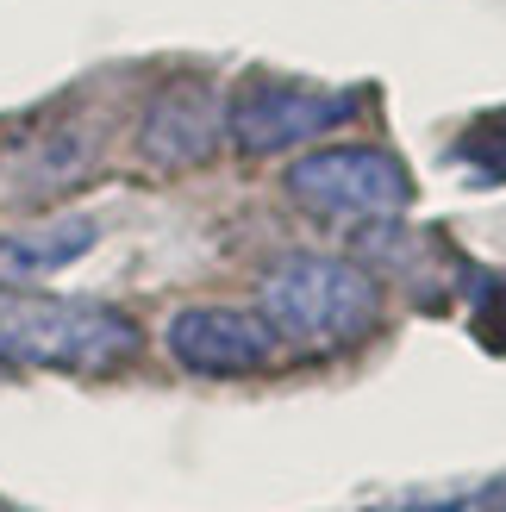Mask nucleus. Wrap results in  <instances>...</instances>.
I'll use <instances>...</instances> for the list:
<instances>
[{"label":"nucleus","instance_id":"f257e3e1","mask_svg":"<svg viewBox=\"0 0 506 512\" xmlns=\"http://www.w3.org/2000/svg\"><path fill=\"white\" fill-rule=\"evenodd\" d=\"M138 356V325L107 300L0 288V369L113 375Z\"/></svg>","mask_w":506,"mask_h":512},{"label":"nucleus","instance_id":"f03ea898","mask_svg":"<svg viewBox=\"0 0 506 512\" xmlns=\"http://www.w3.org/2000/svg\"><path fill=\"white\" fill-rule=\"evenodd\" d=\"M257 313L275 325L282 344L307 350H350L382 325V288L363 263L325 250H294L269 263L257 281Z\"/></svg>","mask_w":506,"mask_h":512},{"label":"nucleus","instance_id":"7ed1b4c3","mask_svg":"<svg viewBox=\"0 0 506 512\" xmlns=\"http://www.w3.org/2000/svg\"><path fill=\"white\" fill-rule=\"evenodd\" d=\"M282 194L325 225H375L413 207V175L382 144H325L288 163Z\"/></svg>","mask_w":506,"mask_h":512},{"label":"nucleus","instance_id":"20e7f679","mask_svg":"<svg viewBox=\"0 0 506 512\" xmlns=\"http://www.w3.org/2000/svg\"><path fill=\"white\" fill-rule=\"evenodd\" d=\"M357 113V94H332L288 75H244L225 94V144L244 157H288Z\"/></svg>","mask_w":506,"mask_h":512},{"label":"nucleus","instance_id":"39448f33","mask_svg":"<svg viewBox=\"0 0 506 512\" xmlns=\"http://www.w3.org/2000/svg\"><path fill=\"white\" fill-rule=\"evenodd\" d=\"M163 350L175 369L188 375H213V381H232V375H257L275 363V325L250 306H182L169 313L163 325Z\"/></svg>","mask_w":506,"mask_h":512},{"label":"nucleus","instance_id":"423d86ee","mask_svg":"<svg viewBox=\"0 0 506 512\" xmlns=\"http://www.w3.org/2000/svg\"><path fill=\"white\" fill-rule=\"evenodd\" d=\"M225 144V94L200 75H175L138 113V157L163 175L213 163Z\"/></svg>","mask_w":506,"mask_h":512},{"label":"nucleus","instance_id":"0eeeda50","mask_svg":"<svg viewBox=\"0 0 506 512\" xmlns=\"http://www.w3.org/2000/svg\"><path fill=\"white\" fill-rule=\"evenodd\" d=\"M100 244V225L88 213H57L19 232H0V288H38L44 275H63L69 263Z\"/></svg>","mask_w":506,"mask_h":512},{"label":"nucleus","instance_id":"6e6552de","mask_svg":"<svg viewBox=\"0 0 506 512\" xmlns=\"http://www.w3.org/2000/svg\"><path fill=\"white\" fill-rule=\"evenodd\" d=\"M94 163V138L75 132V125H57V132H38L13 144L0 157V200H44V194H63L88 175Z\"/></svg>","mask_w":506,"mask_h":512},{"label":"nucleus","instance_id":"1a4fd4ad","mask_svg":"<svg viewBox=\"0 0 506 512\" xmlns=\"http://www.w3.org/2000/svg\"><path fill=\"white\" fill-rule=\"evenodd\" d=\"M457 157L469 163L475 182H506V107L469 125L463 144H457Z\"/></svg>","mask_w":506,"mask_h":512},{"label":"nucleus","instance_id":"9d476101","mask_svg":"<svg viewBox=\"0 0 506 512\" xmlns=\"http://www.w3.org/2000/svg\"><path fill=\"white\" fill-rule=\"evenodd\" d=\"M375 512H506V475H488L475 488L438 494V500H394V506H375Z\"/></svg>","mask_w":506,"mask_h":512}]
</instances>
